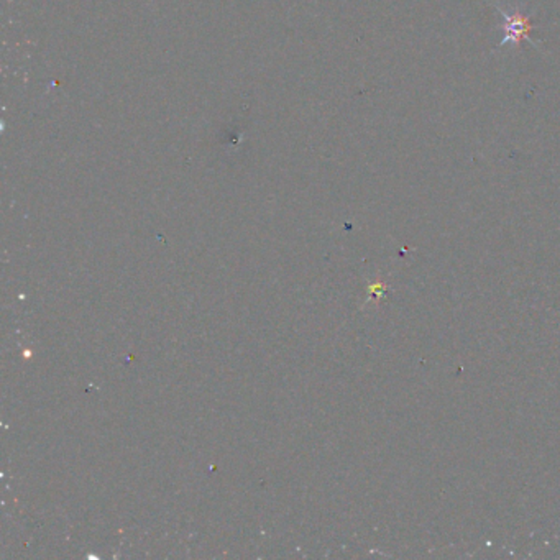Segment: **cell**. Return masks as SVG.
Returning a JSON list of instances; mask_svg holds the SVG:
<instances>
[{
  "mask_svg": "<svg viewBox=\"0 0 560 560\" xmlns=\"http://www.w3.org/2000/svg\"><path fill=\"white\" fill-rule=\"evenodd\" d=\"M501 17V48L519 46L523 39H527L531 45H536L532 39V19L527 13H523L519 7H501L496 6Z\"/></svg>",
  "mask_w": 560,
  "mask_h": 560,
  "instance_id": "1",
  "label": "cell"
}]
</instances>
